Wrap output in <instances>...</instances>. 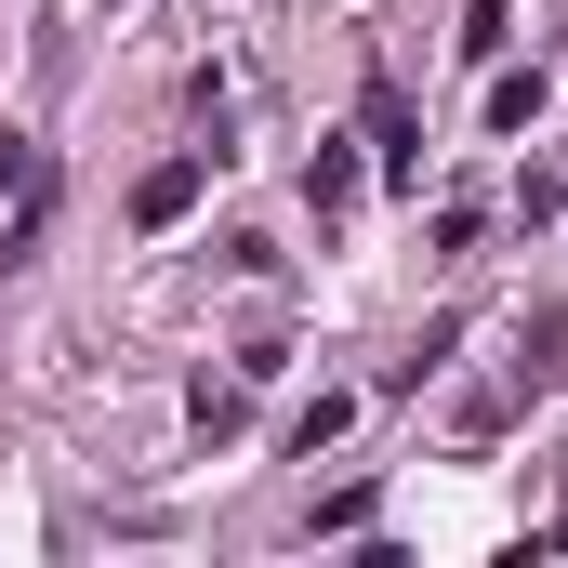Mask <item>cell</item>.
I'll list each match as a JSON object with an SVG mask.
<instances>
[{
  "mask_svg": "<svg viewBox=\"0 0 568 568\" xmlns=\"http://www.w3.org/2000/svg\"><path fill=\"white\" fill-rule=\"evenodd\" d=\"M185 212H199V159H159L133 185V225H185Z\"/></svg>",
  "mask_w": 568,
  "mask_h": 568,
  "instance_id": "1",
  "label": "cell"
},
{
  "mask_svg": "<svg viewBox=\"0 0 568 568\" xmlns=\"http://www.w3.org/2000/svg\"><path fill=\"white\" fill-rule=\"evenodd\" d=\"M529 120H542V67H503L489 80V133H529Z\"/></svg>",
  "mask_w": 568,
  "mask_h": 568,
  "instance_id": "2",
  "label": "cell"
},
{
  "mask_svg": "<svg viewBox=\"0 0 568 568\" xmlns=\"http://www.w3.org/2000/svg\"><path fill=\"white\" fill-rule=\"evenodd\" d=\"M357 424V397H317V410H304V424H291V449H304V463H317V449H331V436Z\"/></svg>",
  "mask_w": 568,
  "mask_h": 568,
  "instance_id": "3",
  "label": "cell"
},
{
  "mask_svg": "<svg viewBox=\"0 0 568 568\" xmlns=\"http://www.w3.org/2000/svg\"><path fill=\"white\" fill-rule=\"evenodd\" d=\"M556 542H568V529H556Z\"/></svg>",
  "mask_w": 568,
  "mask_h": 568,
  "instance_id": "4",
  "label": "cell"
}]
</instances>
